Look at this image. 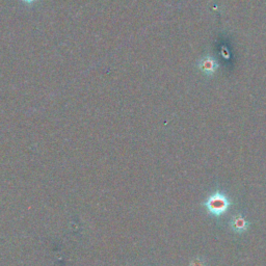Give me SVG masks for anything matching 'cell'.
I'll use <instances>...</instances> for the list:
<instances>
[{
	"label": "cell",
	"instance_id": "obj_2",
	"mask_svg": "<svg viewBox=\"0 0 266 266\" xmlns=\"http://www.w3.org/2000/svg\"><path fill=\"white\" fill-rule=\"evenodd\" d=\"M230 228L231 230L236 233V234H244L249 230V228L251 226V223L248 221L246 218V215L242 212H238L234 214L230 223Z\"/></svg>",
	"mask_w": 266,
	"mask_h": 266
},
{
	"label": "cell",
	"instance_id": "obj_1",
	"mask_svg": "<svg viewBox=\"0 0 266 266\" xmlns=\"http://www.w3.org/2000/svg\"><path fill=\"white\" fill-rule=\"evenodd\" d=\"M203 206L205 207L209 215L220 219L225 213L230 210L232 206L231 199L222 191H215L203 202Z\"/></svg>",
	"mask_w": 266,
	"mask_h": 266
},
{
	"label": "cell",
	"instance_id": "obj_3",
	"mask_svg": "<svg viewBox=\"0 0 266 266\" xmlns=\"http://www.w3.org/2000/svg\"><path fill=\"white\" fill-rule=\"evenodd\" d=\"M188 266H208V262L204 256H197L189 262Z\"/></svg>",
	"mask_w": 266,
	"mask_h": 266
}]
</instances>
